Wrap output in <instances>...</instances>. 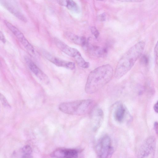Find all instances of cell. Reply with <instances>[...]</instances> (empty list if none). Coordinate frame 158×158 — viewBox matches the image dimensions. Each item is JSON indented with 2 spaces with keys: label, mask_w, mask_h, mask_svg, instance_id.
I'll use <instances>...</instances> for the list:
<instances>
[{
  "label": "cell",
  "mask_w": 158,
  "mask_h": 158,
  "mask_svg": "<svg viewBox=\"0 0 158 158\" xmlns=\"http://www.w3.org/2000/svg\"><path fill=\"white\" fill-rule=\"evenodd\" d=\"M113 74V68L109 64L95 69L88 76L85 86V92L89 94L96 92L110 81Z\"/></svg>",
  "instance_id": "1"
},
{
  "label": "cell",
  "mask_w": 158,
  "mask_h": 158,
  "mask_svg": "<svg viewBox=\"0 0 158 158\" xmlns=\"http://www.w3.org/2000/svg\"><path fill=\"white\" fill-rule=\"evenodd\" d=\"M145 45L144 41H139L123 54L115 69L114 77L116 78H120L131 69L138 59L141 56Z\"/></svg>",
  "instance_id": "2"
},
{
  "label": "cell",
  "mask_w": 158,
  "mask_h": 158,
  "mask_svg": "<svg viewBox=\"0 0 158 158\" xmlns=\"http://www.w3.org/2000/svg\"><path fill=\"white\" fill-rule=\"evenodd\" d=\"M95 106L94 101L84 99L62 103L59 105V109L64 113L80 116L91 112Z\"/></svg>",
  "instance_id": "3"
},
{
  "label": "cell",
  "mask_w": 158,
  "mask_h": 158,
  "mask_svg": "<svg viewBox=\"0 0 158 158\" xmlns=\"http://www.w3.org/2000/svg\"><path fill=\"white\" fill-rule=\"evenodd\" d=\"M96 149L99 158H110L114 150L110 137L105 135L100 138L96 145Z\"/></svg>",
  "instance_id": "4"
},
{
  "label": "cell",
  "mask_w": 158,
  "mask_h": 158,
  "mask_svg": "<svg viewBox=\"0 0 158 158\" xmlns=\"http://www.w3.org/2000/svg\"><path fill=\"white\" fill-rule=\"evenodd\" d=\"M156 146V139L153 136L148 137L143 141L138 151L137 158H153Z\"/></svg>",
  "instance_id": "5"
},
{
  "label": "cell",
  "mask_w": 158,
  "mask_h": 158,
  "mask_svg": "<svg viewBox=\"0 0 158 158\" xmlns=\"http://www.w3.org/2000/svg\"><path fill=\"white\" fill-rule=\"evenodd\" d=\"M4 22L6 27L17 38L25 48L31 53H34V49L33 46L26 39L23 33L8 21L5 20Z\"/></svg>",
  "instance_id": "6"
},
{
  "label": "cell",
  "mask_w": 158,
  "mask_h": 158,
  "mask_svg": "<svg viewBox=\"0 0 158 158\" xmlns=\"http://www.w3.org/2000/svg\"><path fill=\"white\" fill-rule=\"evenodd\" d=\"M52 158H78V152L74 149L60 148L52 152Z\"/></svg>",
  "instance_id": "7"
},
{
  "label": "cell",
  "mask_w": 158,
  "mask_h": 158,
  "mask_svg": "<svg viewBox=\"0 0 158 158\" xmlns=\"http://www.w3.org/2000/svg\"><path fill=\"white\" fill-rule=\"evenodd\" d=\"M54 40L56 45L59 49L69 56L73 57L75 60L81 56L80 53L77 49L69 47L57 38H55Z\"/></svg>",
  "instance_id": "8"
},
{
  "label": "cell",
  "mask_w": 158,
  "mask_h": 158,
  "mask_svg": "<svg viewBox=\"0 0 158 158\" xmlns=\"http://www.w3.org/2000/svg\"><path fill=\"white\" fill-rule=\"evenodd\" d=\"M25 60L30 70L39 79L45 84L49 83V80L47 75L30 59L26 57Z\"/></svg>",
  "instance_id": "9"
},
{
  "label": "cell",
  "mask_w": 158,
  "mask_h": 158,
  "mask_svg": "<svg viewBox=\"0 0 158 158\" xmlns=\"http://www.w3.org/2000/svg\"><path fill=\"white\" fill-rule=\"evenodd\" d=\"M43 55L47 60L57 66L71 70H73L75 68V65L73 62L60 59L47 52H44Z\"/></svg>",
  "instance_id": "10"
},
{
  "label": "cell",
  "mask_w": 158,
  "mask_h": 158,
  "mask_svg": "<svg viewBox=\"0 0 158 158\" xmlns=\"http://www.w3.org/2000/svg\"><path fill=\"white\" fill-rule=\"evenodd\" d=\"M91 112L93 129L95 131L100 126L102 122L104 114L102 110L100 108H94Z\"/></svg>",
  "instance_id": "11"
},
{
  "label": "cell",
  "mask_w": 158,
  "mask_h": 158,
  "mask_svg": "<svg viewBox=\"0 0 158 158\" xmlns=\"http://www.w3.org/2000/svg\"><path fill=\"white\" fill-rule=\"evenodd\" d=\"M4 6L12 14L20 20L26 22L27 19L23 14L15 6L7 1H2Z\"/></svg>",
  "instance_id": "12"
},
{
  "label": "cell",
  "mask_w": 158,
  "mask_h": 158,
  "mask_svg": "<svg viewBox=\"0 0 158 158\" xmlns=\"http://www.w3.org/2000/svg\"><path fill=\"white\" fill-rule=\"evenodd\" d=\"M14 158H33L32 149L30 145L24 146L13 153Z\"/></svg>",
  "instance_id": "13"
},
{
  "label": "cell",
  "mask_w": 158,
  "mask_h": 158,
  "mask_svg": "<svg viewBox=\"0 0 158 158\" xmlns=\"http://www.w3.org/2000/svg\"><path fill=\"white\" fill-rule=\"evenodd\" d=\"M64 35L66 38L76 44L85 46L87 44L86 40L83 36H79L71 32H66Z\"/></svg>",
  "instance_id": "14"
},
{
  "label": "cell",
  "mask_w": 158,
  "mask_h": 158,
  "mask_svg": "<svg viewBox=\"0 0 158 158\" xmlns=\"http://www.w3.org/2000/svg\"><path fill=\"white\" fill-rule=\"evenodd\" d=\"M126 113V110L124 105L119 103L117 106L114 113V117L118 122H122L124 120Z\"/></svg>",
  "instance_id": "15"
},
{
  "label": "cell",
  "mask_w": 158,
  "mask_h": 158,
  "mask_svg": "<svg viewBox=\"0 0 158 158\" xmlns=\"http://www.w3.org/2000/svg\"><path fill=\"white\" fill-rule=\"evenodd\" d=\"M88 50L89 52L92 55L97 57H102L107 53V50L105 48L95 46L89 45Z\"/></svg>",
  "instance_id": "16"
},
{
  "label": "cell",
  "mask_w": 158,
  "mask_h": 158,
  "mask_svg": "<svg viewBox=\"0 0 158 158\" xmlns=\"http://www.w3.org/2000/svg\"><path fill=\"white\" fill-rule=\"evenodd\" d=\"M57 2L60 5L66 7L68 9L76 13L79 12L80 8L77 4L73 1L70 0H58Z\"/></svg>",
  "instance_id": "17"
},
{
  "label": "cell",
  "mask_w": 158,
  "mask_h": 158,
  "mask_svg": "<svg viewBox=\"0 0 158 158\" xmlns=\"http://www.w3.org/2000/svg\"><path fill=\"white\" fill-rule=\"evenodd\" d=\"M0 100L2 105L6 108H9L11 106L4 96L1 94L0 96Z\"/></svg>",
  "instance_id": "18"
},
{
  "label": "cell",
  "mask_w": 158,
  "mask_h": 158,
  "mask_svg": "<svg viewBox=\"0 0 158 158\" xmlns=\"http://www.w3.org/2000/svg\"><path fill=\"white\" fill-rule=\"evenodd\" d=\"M141 57L140 62L143 64L145 65L148 64L149 62V57L148 56L144 54L142 55Z\"/></svg>",
  "instance_id": "19"
},
{
  "label": "cell",
  "mask_w": 158,
  "mask_h": 158,
  "mask_svg": "<svg viewBox=\"0 0 158 158\" xmlns=\"http://www.w3.org/2000/svg\"><path fill=\"white\" fill-rule=\"evenodd\" d=\"M154 54L156 63L158 66V40L154 47Z\"/></svg>",
  "instance_id": "20"
},
{
  "label": "cell",
  "mask_w": 158,
  "mask_h": 158,
  "mask_svg": "<svg viewBox=\"0 0 158 158\" xmlns=\"http://www.w3.org/2000/svg\"><path fill=\"white\" fill-rule=\"evenodd\" d=\"M90 30L92 34L96 38H97L99 35V33L96 28L94 27H91Z\"/></svg>",
  "instance_id": "21"
},
{
  "label": "cell",
  "mask_w": 158,
  "mask_h": 158,
  "mask_svg": "<svg viewBox=\"0 0 158 158\" xmlns=\"http://www.w3.org/2000/svg\"><path fill=\"white\" fill-rule=\"evenodd\" d=\"M98 19L100 21H104L106 19V15L104 13L98 16Z\"/></svg>",
  "instance_id": "22"
},
{
  "label": "cell",
  "mask_w": 158,
  "mask_h": 158,
  "mask_svg": "<svg viewBox=\"0 0 158 158\" xmlns=\"http://www.w3.org/2000/svg\"><path fill=\"white\" fill-rule=\"evenodd\" d=\"M0 38L2 42V43H5L6 42V39L2 31L0 32Z\"/></svg>",
  "instance_id": "23"
},
{
  "label": "cell",
  "mask_w": 158,
  "mask_h": 158,
  "mask_svg": "<svg viewBox=\"0 0 158 158\" xmlns=\"http://www.w3.org/2000/svg\"><path fill=\"white\" fill-rule=\"evenodd\" d=\"M154 128L156 133L158 135V122H156L154 123Z\"/></svg>",
  "instance_id": "24"
},
{
  "label": "cell",
  "mask_w": 158,
  "mask_h": 158,
  "mask_svg": "<svg viewBox=\"0 0 158 158\" xmlns=\"http://www.w3.org/2000/svg\"><path fill=\"white\" fill-rule=\"evenodd\" d=\"M153 108L155 111L156 112L158 113V101H157L154 105Z\"/></svg>",
  "instance_id": "25"
}]
</instances>
